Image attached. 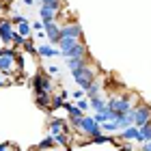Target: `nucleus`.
Segmentation results:
<instances>
[{
	"mask_svg": "<svg viewBox=\"0 0 151 151\" xmlns=\"http://www.w3.org/2000/svg\"><path fill=\"white\" fill-rule=\"evenodd\" d=\"M58 47L65 58H86V54H88L84 39H60Z\"/></svg>",
	"mask_w": 151,
	"mask_h": 151,
	"instance_id": "f257e3e1",
	"label": "nucleus"
},
{
	"mask_svg": "<svg viewBox=\"0 0 151 151\" xmlns=\"http://www.w3.org/2000/svg\"><path fill=\"white\" fill-rule=\"evenodd\" d=\"M71 76H73V82H76L80 88H84V91L91 86V82L97 80V78H95V69H93L91 65H84V67H80V69L71 71Z\"/></svg>",
	"mask_w": 151,
	"mask_h": 151,
	"instance_id": "f03ea898",
	"label": "nucleus"
},
{
	"mask_svg": "<svg viewBox=\"0 0 151 151\" xmlns=\"http://www.w3.org/2000/svg\"><path fill=\"white\" fill-rule=\"evenodd\" d=\"M80 132L82 134H86L88 138H95V136H99V134H104L101 132V123H97L93 119V116H88V114H84L82 116V121H80Z\"/></svg>",
	"mask_w": 151,
	"mask_h": 151,
	"instance_id": "7ed1b4c3",
	"label": "nucleus"
},
{
	"mask_svg": "<svg viewBox=\"0 0 151 151\" xmlns=\"http://www.w3.org/2000/svg\"><path fill=\"white\" fill-rule=\"evenodd\" d=\"M30 84H32V88H35V93H39V91H52V76L43 73V71H37L35 76H32Z\"/></svg>",
	"mask_w": 151,
	"mask_h": 151,
	"instance_id": "20e7f679",
	"label": "nucleus"
},
{
	"mask_svg": "<svg viewBox=\"0 0 151 151\" xmlns=\"http://www.w3.org/2000/svg\"><path fill=\"white\" fill-rule=\"evenodd\" d=\"M108 108L114 112H129V110H134L132 108V97H110L108 99Z\"/></svg>",
	"mask_w": 151,
	"mask_h": 151,
	"instance_id": "39448f33",
	"label": "nucleus"
},
{
	"mask_svg": "<svg viewBox=\"0 0 151 151\" xmlns=\"http://www.w3.org/2000/svg\"><path fill=\"white\" fill-rule=\"evenodd\" d=\"M132 112H134V125L136 127H140V125H145V123L151 121V106H147V104L136 106Z\"/></svg>",
	"mask_w": 151,
	"mask_h": 151,
	"instance_id": "423d86ee",
	"label": "nucleus"
},
{
	"mask_svg": "<svg viewBox=\"0 0 151 151\" xmlns=\"http://www.w3.org/2000/svg\"><path fill=\"white\" fill-rule=\"evenodd\" d=\"M13 35H15V24L11 22V19H0V39H2V43H13Z\"/></svg>",
	"mask_w": 151,
	"mask_h": 151,
	"instance_id": "0eeeda50",
	"label": "nucleus"
},
{
	"mask_svg": "<svg viewBox=\"0 0 151 151\" xmlns=\"http://www.w3.org/2000/svg\"><path fill=\"white\" fill-rule=\"evenodd\" d=\"M60 39H84V37H82L80 24L69 22V24H65V26H60Z\"/></svg>",
	"mask_w": 151,
	"mask_h": 151,
	"instance_id": "6e6552de",
	"label": "nucleus"
},
{
	"mask_svg": "<svg viewBox=\"0 0 151 151\" xmlns=\"http://www.w3.org/2000/svg\"><path fill=\"white\" fill-rule=\"evenodd\" d=\"M45 35H47L52 45H58V41H60V24L56 19H54V22H45Z\"/></svg>",
	"mask_w": 151,
	"mask_h": 151,
	"instance_id": "1a4fd4ad",
	"label": "nucleus"
},
{
	"mask_svg": "<svg viewBox=\"0 0 151 151\" xmlns=\"http://www.w3.org/2000/svg\"><path fill=\"white\" fill-rule=\"evenodd\" d=\"M37 54L41 58H52L60 54V47H54L52 43H41V45H37Z\"/></svg>",
	"mask_w": 151,
	"mask_h": 151,
	"instance_id": "9d476101",
	"label": "nucleus"
},
{
	"mask_svg": "<svg viewBox=\"0 0 151 151\" xmlns=\"http://www.w3.org/2000/svg\"><path fill=\"white\" fill-rule=\"evenodd\" d=\"M39 17H41V22H54V19L58 17V11L56 9H52V6H47V4H41L39 6Z\"/></svg>",
	"mask_w": 151,
	"mask_h": 151,
	"instance_id": "9b49d317",
	"label": "nucleus"
},
{
	"mask_svg": "<svg viewBox=\"0 0 151 151\" xmlns=\"http://www.w3.org/2000/svg\"><path fill=\"white\" fill-rule=\"evenodd\" d=\"M37 97H35V101H37V106L39 108H47V106H52V91H39V93H35Z\"/></svg>",
	"mask_w": 151,
	"mask_h": 151,
	"instance_id": "f8f14e48",
	"label": "nucleus"
},
{
	"mask_svg": "<svg viewBox=\"0 0 151 151\" xmlns=\"http://www.w3.org/2000/svg\"><path fill=\"white\" fill-rule=\"evenodd\" d=\"M138 134H140V127H136V125H129L119 132V136L123 140H138Z\"/></svg>",
	"mask_w": 151,
	"mask_h": 151,
	"instance_id": "ddd939ff",
	"label": "nucleus"
},
{
	"mask_svg": "<svg viewBox=\"0 0 151 151\" xmlns=\"http://www.w3.org/2000/svg\"><path fill=\"white\" fill-rule=\"evenodd\" d=\"M65 110H67V114H69V121H80L82 116H84V112L78 108V104H65Z\"/></svg>",
	"mask_w": 151,
	"mask_h": 151,
	"instance_id": "4468645a",
	"label": "nucleus"
},
{
	"mask_svg": "<svg viewBox=\"0 0 151 151\" xmlns=\"http://www.w3.org/2000/svg\"><path fill=\"white\" fill-rule=\"evenodd\" d=\"M106 106H108V101H106V97H101L99 93H97V95H93V97H91V108H93L95 112H97V110H104Z\"/></svg>",
	"mask_w": 151,
	"mask_h": 151,
	"instance_id": "2eb2a0df",
	"label": "nucleus"
},
{
	"mask_svg": "<svg viewBox=\"0 0 151 151\" xmlns=\"http://www.w3.org/2000/svg\"><path fill=\"white\" fill-rule=\"evenodd\" d=\"M67 97H69V93H67V91H63V93H60V95H52V110H56V108H60V106H65V99Z\"/></svg>",
	"mask_w": 151,
	"mask_h": 151,
	"instance_id": "dca6fc26",
	"label": "nucleus"
},
{
	"mask_svg": "<svg viewBox=\"0 0 151 151\" xmlns=\"http://www.w3.org/2000/svg\"><path fill=\"white\" fill-rule=\"evenodd\" d=\"M88 65V58H67V67H69V71H76L80 69V67Z\"/></svg>",
	"mask_w": 151,
	"mask_h": 151,
	"instance_id": "f3484780",
	"label": "nucleus"
},
{
	"mask_svg": "<svg viewBox=\"0 0 151 151\" xmlns=\"http://www.w3.org/2000/svg\"><path fill=\"white\" fill-rule=\"evenodd\" d=\"M101 132H104V134L119 132V123H116V121H106V123H101Z\"/></svg>",
	"mask_w": 151,
	"mask_h": 151,
	"instance_id": "a211bd4d",
	"label": "nucleus"
},
{
	"mask_svg": "<svg viewBox=\"0 0 151 151\" xmlns=\"http://www.w3.org/2000/svg\"><path fill=\"white\" fill-rule=\"evenodd\" d=\"M30 28H32V26L26 22V19H24V22H19V24H15V30L19 32V35H24V37H30Z\"/></svg>",
	"mask_w": 151,
	"mask_h": 151,
	"instance_id": "6ab92c4d",
	"label": "nucleus"
},
{
	"mask_svg": "<svg viewBox=\"0 0 151 151\" xmlns=\"http://www.w3.org/2000/svg\"><path fill=\"white\" fill-rule=\"evenodd\" d=\"M28 41V37H24V35H19V32L15 30V35H13V47L15 50H19V47H24V43Z\"/></svg>",
	"mask_w": 151,
	"mask_h": 151,
	"instance_id": "aec40b11",
	"label": "nucleus"
},
{
	"mask_svg": "<svg viewBox=\"0 0 151 151\" xmlns=\"http://www.w3.org/2000/svg\"><path fill=\"white\" fill-rule=\"evenodd\" d=\"M54 142H56V140H54V136L50 134L47 138H43V140L37 145V149H50V147H54Z\"/></svg>",
	"mask_w": 151,
	"mask_h": 151,
	"instance_id": "412c9836",
	"label": "nucleus"
},
{
	"mask_svg": "<svg viewBox=\"0 0 151 151\" xmlns=\"http://www.w3.org/2000/svg\"><path fill=\"white\" fill-rule=\"evenodd\" d=\"M95 145H104V142H112L110 138V134H99V136H95V138H91Z\"/></svg>",
	"mask_w": 151,
	"mask_h": 151,
	"instance_id": "4be33fe9",
	"label": "nucleus"
},
{
	"mask_svg": "<svg viewBox=\"0 0 151 151\" xmlns=\"http://www.w3.org/2000/svg\"><path fill=\"white\" fill-rule=\"evenodd\" d=\"M99 86H101V84H99V80L91 82V86L86 88V95H88V97H93V95H97V93H99Z\"/></svg>",
	"mask_w": 151,
	"mask_h": 151,
	"instance_id": "5701e85b",
	"label": "nucleus"
},
{
	"mask_svg": "<svg viewBox=\"0 0 151 151\" xmlns=\"http://www.w3.org/2000/svg\"><path fill=\"white\" fill-rule=\"evenodd\" d=\"M88 106H91V99H84V97L78 99V108H80L82 112H86V110H88Z\"/></svg>",
	"mask_w": 151,
	"mask_h": 151,
	"instance_id": "b1692460",
	"label": "nucleus"
},
{
	"mask_svg": "<svg viewBox=\"0 0 151 151\" xmlns=\"http://www.w3.org/2000/svg\"><path fill=\"white\" fill-rule=\"evenodd\" d=\"M24 50L28 52V54H37V45L32 43V41H26V43H24Z\"/></svg>",
	"mask_w": 151,
	"mask_h": 151,
	"instance_id": "393cba45",
	"label": "nucleus"
},
{
	"mask_svg": "<svg viewBox=\"0 0 151 151\" xmlns=\"http://www.w3.org/2000/svg\"><path fill=\"white\" fill-rule=\"evenodd\" d=\"M84 93H86L84 88H78V91H73V93H71V99H76V101H78V99H82V97H84Z\"/></svg>",
	"mask_w": 151,
	"mask_h": 151,
	"instance_id": "a878e982",
	"label": "nucleus"
},
{
	"mask_svg": "<svg viewBox=\"0 0 151 151\" xmlns=\"http://www.w3.org/2000/svg\"><path fill=\"white\" fill-rule=\"evenodd\" d=\"M24 19H26L24 15H13V17H11V22H13V24H19V22H24Z\"/></svg>",
	"mask_w": 151,
	"mask_h": 151,
	"instance_id": "bb28decb",
	"label": "nucleus"
},
{
	"mask_svg": "<svg viewBox=\"0 0 151 151\" xmlns=\"http://www.w3.org/2000/svg\"><path fill=\"white\" fill-rule=\"evenodd\" d=\"M47 73H50V76H56V73H58V67H56V65H50V67H47Z\"/></svg>",
	"mask_w": 151,
	"mask_h": 151,
	"instance_id": "cd10ccee",
	"label": "nucleus"
},
{
	"mask_svg": "<svg viewBox=\"0 0 151 151\" xmlns=\"http://www.w3.org/2000/svg\"><path fill=\"white\" fill-rule=\"evenodd\" d=\"M140 151H151V140L142 142V145H140Z\"/></svg>",
	"mask_w": 151,
	"mask_h": 151,
	"instance_id": "c85d7f7f",
	"label": "nucleus"
},
{
	"mask_svg": "<svg viewBox=\"0 0 151 151\" xmlns=\"http://www.w3.org/2000/svg\"><path fill=\"white\" fill-rule=\"evenodd\" d=\"M132 149H134V147H132V145H129V142H123V145H121V149H119V151H132Z\"/></svg>",
	"mask_w": 151,
	"mask_h": 151,
	"instance_id": "c756f323",
	"label": "nucleus"
},
{
	"mask_svg": "<svg viewBox=\"0 0 151 151\" xmlns=\"http://www.w3.org/2000/svg\"><path fill=\"white\" fill-rule=\"evenodd\" d=\"M0 151H11V149H9V145L4 142V145H0Z\"/></svg>",
	"mask_w": 151,
	"mask_h": 151,
	"instance_id": "7c9ffc66",
	"label": "nucleus"
},
{
	"mask_svg": "<svg viewBox=\"0 0 151 151\" xmlns=\"http://www.w3.org/2000/svg\"><path fill=\"white\" fill-rule=\"evenodd\" d=\"M32 2H35V0H24V4H26V6H30Z\"/></svg>",
	"mask_w": 151,
	"mask_h": 151,
	"instance_id": "2f4dec72",
	"label": "nucleus"
},
{
	"mask_svg": "<svg viewBox=\"0 0 151 151\" xmlns=\"http://www.w3.org/2000/svg\"><path fill=\"white\" fill-rule=\"evenodd\" d=\"M0 11H4V2H2V0H0Z\"/></svg>",
	"mask_w": 151,
	"mask_h": 151,
	"instance_id": "473e14b6",
	"label": "nucleus"
},
{
	"mask_svg": "<svg viewBox=\"0 0 151 151\" xmlns=\"http://www.w3.org/2000/svg\"><path fill=\"white\" fill-rule=\"evenodd\" d=\"M0 76H2V71H0ZM0 82H2V80H0Z\"/></svg>",
	"mask_w": 151,
	"mask_h": 151,
	"instance_id": "72a5a7b5",
	"label": "nucleus"
},
{
	"mask_svg": "<svg viewBox=\"0 0 151 151\" xmlns=\"http://www.w3.org/2000/svg\"><path fill=\"white\" fill-rule=\"evenodd\" d=\"M41 151H45V149H41Z\"/></svg>",
	"mask_w": 151,
	"mask_h": 151,
	"instance_id": "f704fd0d",
	"label": "nucleus"
}]
</instances>
